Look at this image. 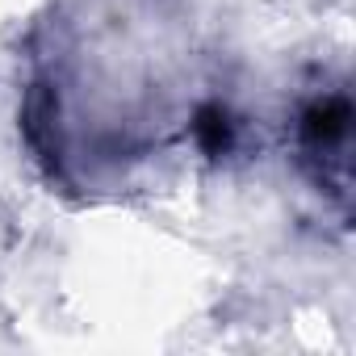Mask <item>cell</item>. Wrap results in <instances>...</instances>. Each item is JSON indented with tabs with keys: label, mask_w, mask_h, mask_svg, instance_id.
Returning <instances> with one entry per match:
<instances>
[{
	"label": "cell",
	"mask_w": 356,
	"mask_h": 356,
	"mask_svg": "<svg viewBox=\"0 0 356 356\" xmlns=\"http://www.w3.org/2000/svg\"><path fill=\"white\" fill-rule=\"evenodd\" d=\"M348 130H352V109L343 97H323L306 109L302 118V143L310 155H331V151H343L348 143Z\"/></svg>",
	"instance_id": "obj_1"
},
{
	"label": "cell",
	"mask_w": 356,
	"mask_h": 356,
	"mask_svg": "<svg viewBox=\"0 0 356 356\" xmlns=\"http://www.w3.org/2000/svg\"><path fill=\"white\" fill-rule=\"evenodd\" d=\"M231 134H235V126H231V118H227V109H206L202 118H197V143L210 151V155H218V151H227L231 147Z\"/></svg>",
	"instance_id": "obj_2"
}]
</instances>
